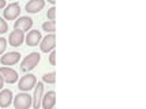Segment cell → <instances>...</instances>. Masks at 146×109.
Wrapping results in <instances>:
<instances>
[{
    "mask_svg": "<svg viewBox=\"0 0 146 109\" xmlns=\"http://www.w3.org/2000/svg\"><path fill=\"white\" fill-rule=\"evenodd\" d=\"M55 1L56 0H48V3H51V4H55Z\"/></svg>",
    "mask_w": 146,
    "mask_h": 109,
    "instance_id": "cell-23",
    "label": "cell"
},
{
    "mask_svg": "<svg viewBox=\"0 0 146 109\" xmlns=\"http://www.w3.org/2000/svg\"><path fill=\"white\" fill-rule=\"evenodd\" d=\"M14 96H13V91L8 89H4L0 91V106L1 108H8L11 104H13Z\"/></svg>",
    "mask_w": 146,
    "mask_h": 109,
    "instance_id": "cell-13",
    "label": "cell"
},
{
    "mask_svg": "<svg viewBox=\"0 0 146 109\" xmlns=\"http://www.w3.org/2000/svg\"><path fill=\"white\" fill-rule=\"evenodd\" d=\"M42 82H44V83H49V85L55 83V82H56V74H55V71H51V72L44 74V77H42Z\"/></svg>",
    "mask_w": 146,
    "mask_h": 109,
    "instance_id": "cell-15",
    "label": "cell"
},
{
    "mask_svg": "<svg viewBox=\"0 0 146 109\" xmlns=\"http://www.w3.org/2000/svg\"><path fill=\"white\" fill-rule=\"evenodd\" d=\"M0 75L6 83H15L18 81V72L10 67H0Z\"/></svg>",
    "mask_w": 146,
    "mask_h": 109,
    "instance_id": "cell-6",
    "label": "cell"
},
{
    "mask_svg": "<svg viewBox=\"0 0 146 109\" xmlns=\"http://www.w3.org/2000/svg\"><path fill=\"white\" fill-rule=\"evenodd\" d=\"M46 17L49 20H55V17H56V8L55 7H51L48 11H46Z\"/></svg>",
    "mask_w": 146,
    "mask_h": 109,
    "instance_id": "cell-18",
    "label": "cell"
},
{
    "mask_svg": "<svg viewBox=\"0 0 146 109\" xmlns=\"http://www.w3.org/2000/svg\"><path fill=\"white\" fill-rule=\"evenodd\" d=\"M55 59H56V52H55V51H51V53H49V63H51L52 65L56 64Z\"/></svg>",
    "mask_w": 146,
    "mask_h": 109,
    "instance_id": "cell-20",
    "label": "cell"
},
{
    "mask_svg": "<svg viewBox=\"0 0 146 109\" xmlns=\"http://www.w3.org/2000/svg\"><path fill=\"white\" fill-rule=\"evenodd\" d=\"M23 40H25V32L14 29V32L8 37V42H10L11 46H19V45H22Z\"/></svg>",
    "mask_w": 146,
    "mask_h": 109,
    "instance_id": "cell-12",
    "label": "cell"
},
{
    "mask_svg": "<svg viewBox=\"0 0 146 109\" xmlns=\"http://www.w3.org/2000/svg\"><path fill=\"white\" fill-rule=\"evenodd\" d=\"M7 48V40L4 37H0V55H3Z\"/></svg>",
    "mask_w": 146,
    "mask_h": 109,
    "instance_id": "cell-19",
    "label": "cell"
},
{
    "mask_svg": "<svg viewBox=\"0 0 146 109\" xmlns=\"http://www.w3.org/2000/svg\"><path fill=\"white\" fill-rule=\"evenodd\" d=\"M40 60H41V55L38 53V52H32V53H29L25 59H23V61H22V64H21V70L27 72V71H32L36 65L40 63Z\"/></svg>",
    "mask_w": 146,
    "mask_h": 109,
    "instance_id": "cell-2",
    "label": "cell"
},
{
    "mask_svg": "<svg viewBox=\"0 0 146 109\" xmlns=\"http://www.w3.org/2000/svg\"><path fill=\"white\" fill-rule=\"evenodd\" d=\"M42 30L46 33H55L56 30V23H55V20H46L42 23Z\"/></svg>",
    "mask_w": 146,
    "mask_h": 109,
    "instance_id": "cell-16",
    "label": "cell"
},
{
    "mask_svg": "<svg viewBox=\"0 0 146 109\" xmlns=\"http://www.w3.org/2000/svg\"><path fill=\"white\" fill-rule=\"evenodd\" d=\"M6 7V0H0V10Z\"/></svg>",
    "mask_w": 146,
    "mask_h": 109,
    "instance_id": "cell-21",
    "label": "cell"
},
{
    "mask_svg": "<svg viewBox=\"0 0 146 109\" xmlns=\"http://www.w3.org/2000/svg\"><path fill=\"white\" fill-rule=\"evenodd\" d=\"M3 109H6V108H3Z\"/></svg>",
    "mask_w": 146,
    "mask_h": 109,
    "instance_id": "cell-24",
    "label": "cell"
},
{
    "mask_svg": "<svg viewBox=\"0 0 146 109\" xmlns=\"http://www.w3.org/2000/svg\"><path fill=\"white\" fill-rule=\"evenodd\" d=\"M41 40H42V36L38 30H30L26 36V44L29 46H37Z\"/></svg>",
    "mask_w": 146,
    "mask_h": 109,
    "instance_id": "cell-14",
    "label": "cell"
},
{
    "mask_svg": "<svg viewBox=\"0 0 146 109\" xmlns=\"http://www.w3.org/2000/svg\"><path fill=\"white\" fill-rule=\"evenodd\" d=\"M19 14H21V6L18 3H11V4H7L4 7V11H3V15H4V19L7 20H14L15 18H18Z\"/></svg>",
    "mask_w": 146,
    "mask_h": 109,
    "instance_id": "cell-5",
    "label": "cell"
},
{
    "mask_svg": "<svg viewBox=\"0 0 146 109\" xmlns=\"http://www.w3.org/2000/svg\"><path fill=\"white\" fill-rule=\"evenodd\" d=\"M37 83V79H36V75L33 74H26L25 77H22L18 82V89L22 90V91H29L32 90Z\"/></svg>",
    "mask_w": 146,
    "mask_h": 109,
    "instance_id": "cell-4",
    "label": "cell"
},
{
    "mask_svg": "<svg viewBox=\"0 0 146 109\" xmlns=\"http://www.w3.org/2000/svg\"><path fill=\"white\" fill-rule=\"evenodd\" d=\"M7 30H8V23L6 22L4 18H1V17H0V34L7 33Z\"/></svg>",
    "mask_w": 146,
    "mask_h": 109,
    "instance_id": "cell-17",
    "label": "cell"
},
{
    "mask_svg": "<svg viewBox=\"0 0 146 109\" xmlns=\"http://www.w3.org/2000/svg\"><path fill=\"white\" fill-rule=\"evenodd\" d=\"M56 104V93L53 90H49L48 93H45L41 100V106L44 109H53Z\"/></svg>",
    "mask_w": 146,
    "mask_h": 109,
    "instance_id": "cell-9",
    "label": "cell"
},
{
    "mask_svg": "<svg viewBox=\"0 0 146 109\" xmlns=\"http://www.w3.org/2000/svg\"><path fill=\"white\" fill-rule=\"evenodd\" d=\"M33 26V19L30 17H21L15 20L14 23V29H18V30H22V32H27L30 30Z\"/></svg>",
    "mask_w": 146,
    "mask_h": 109,
    "instance_id": "cell-10",
    "label": "cell"
},
{
    "mask_svg": "<svg viewBox=\"0 0 146 109\" xmlns=\"http://www.w3.org/2000/svg\"><path fill=\"white\" fill-rule=\"evenodd\" d=\"M3 85H4V81H3V78H1V75H0V90L3 89Z\"/></svg>",
    "mask_w": 146,
    "mask_h": 109,
    "instance_id": "cell-22",
    "label": "cell"
},
{
    "mask_svg": "<svg viewBox=\"0 0 146 109\" xmlns=\"http://www.w3.org/2000/svg\"><path fill=\"white\" fill-rule=\"evenodd\" d=\"M44 96V83L42 82H37L34 86V96H33V108L38 109L41 106V100Z\"/></svg>",
    "mask_w": 146,
    "mask_h": 109,
    "instance_id": "cell-8",
    "label": "cell"
},
{
    "mask_svg": "<svg viewBox=\"0 0 146 109\" xmlns=\"http://www.w3.org/2000/svg\"><path fill=\"white\" fill-rule=\"evenodd\" d=\"M44 7H45V0H29L26 3L25 10H26V13L36 14L38 11H41Z\"/></svg>",
    "mask_w": 146,
    "mask_h": 109,
    "instance_id": "cell-11",
    "label": "cell"
},
{
    "mask_svg": "<svg viewBox=\"0 0 146 109\" xmlns=\"http://www.w3.org/2000/svg\"><path fill=\"white\" fill-rule=\"evenodd\" d=\"M40 49L41 52H45V53H48V52H51L55 49V46H56V36H55V33H49V34H46L44 38L40 41Z\"/></svg>",
    "mask_w": 146,
    "mask_h": 109,
    "instance_id": "cell-3",
    "label": "cell"
},
{
    "mask_svg": "<svg viewBox=\"0 0 146 109\" xmlns=\"http://www.w3.org/2000/svg\"><path fill=\"white\" fill-rule=\"evenodd\" d=\"M15 109H29L33 105V97L27 93H19L13 100Z\"/></svg>",
    "mask_w": 146,
    "mask_h": 109,
    "instance_id": "cell-1",
    "label": "cell"
},
{
    "mask_svg": "<svg viewBox=\"0 0 146 109\" xmlns=\"http://www.w3.org/2000/svg\"><path fill=\"white\" fill-rule=\"evenodd\" d=\"M19 60H21V53L19 52H7L4 55H1L0 63L4 65V67H8V65L17 64Z\"/></svg>",
    "mask_w": 146,
    "mask_h": 109,
    "instance_id": "cell-7",
    "label": "cell"
}]
</instances>
